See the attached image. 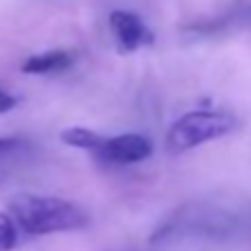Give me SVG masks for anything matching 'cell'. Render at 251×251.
<instances>
[{"mask_svg": "<svg viewBox=\"0 0 251 251\" xmlns=\"http://www.w3.org/2000/svg\"><path fill=\"white\" fill-rule=\"evenodd\" d=\"M238 118L227 109H194L176 120L165 136V147L169 153L191 151L204 142L218 140L236 131Z\"/></svg>", "mask_w": 251, "mask_h": 251, "instance_id": "obj_2", "label": "cell"}, {"mask_svg": "<svg viewBox=\"0 0 251 251\" xmlns=\"http://www.w3.org/2000/svg\"><path fill=\"white\" fill-rule=\"evenodd\" d=\"M9 213L18 223L20 231L29 236L76 231L89 225L85 209L58 196L18 194L9 200Z\"/></svg>", "mask_w": 251, "mask_h": 251, "instance_id": "obj_1", "label": "cell"}, {"mask_svg": "<svg viewBox=\"0 0 251 251\" xmlns=\"http://www.w3.org/2000/svg\"><path fill=\"white\" fill-rule=\"evenodd\" d=\"M74 62H76V53L69 49H49V51L31 53L20 65V71L29 74V76H47V74L67 71Z\"/></svg>", "mask_w": 251, "mask_h": 251, "instance_id": "obj_5", "label": "cell"}, {"mask_svg": "<svg viewBox=\"0 0 251 251\" xmlns=\"http://www.w3.org/2000/svg\"><path fill=\"white\" fill-rule=\"evenodd\" d=\"M91 153L104 165H133L151 156L153 142L142 133H120L114 138H104L100 147Z\"/></svg>", "mask_w": 251, "mask_h": 251, "instance_id": "obj_3", "label": "cell"}, {"mask_svg": "<svg viewBox=\"0 0 251 251\" xmlns=\"http://www.w3.org/2000/svg\"><path fill=\"white\" fill-rule=\"evenodd\" d=\"M18 145H20L18 138H5V136H0V153L11 151V149H16Z\"/></svg>", "mask_w": 251, "mask_h": 251, "instance_id": "obj_9", "label": "cell"}, {"mask_svg": "<svg viewBox=\"0 0 251 251\" xmlns=\"http://www.w3.org/2000/svg\"><path fill=\"white\" fill-rule=\"evenodd\" d=\"M20 227L14 216L7 211H0V251H14L18 247Z\"/></svg>", "mask_w": 251, "mask_h": 251, "instance_id": "obj_7", "label": "cell"}, {"mask_svg": "<svg viewBox=\"0 0 251 251\" xmlns=\"http://www.w3.org/2000/svg\"><path fill=\"white\" fill-rule=\"evenodd\" d=\"M16 104H18V98H16L14 94H9L7 89L0 87V114H9Z\"/></svg>", "mask_w": 251, "mask_h": 251, "instance_id": "obj_8", "label": "cell"}, {"mask_svg": "<svg viewBox=\"0 0 251 251\" xmlns=\"http://www.w3.org/2000/svg\"><path fill=\"white\" fill-rule=\"evenodd\" d=\"M60 140L65 142L67 147L85 149V151H96L104 138L100 136V133L87 129V127H67V129L60 131Z\"/></svg>", "mask_w": 251, "mask_h": 251, "instance_id": "obj_6", "label": "cell"}, {"mask_svg": "<svg viewBox=\"0 0 251 251\" xmlns=\"http://www.w3.org/2000/svg\"><path fill=\"white\" fill-rule=\"evenodd\" d=\"M109 29L120 53H131V51H138L140 47L153 45V31L133 11H125V9L111 11Z\"/></svg>", "mask_w": 251, "mask_h": 251, "instance_id": "obj_4", "label": "cell"}]
</instances>
